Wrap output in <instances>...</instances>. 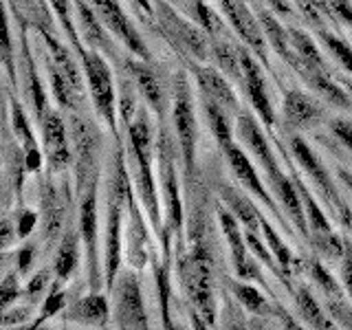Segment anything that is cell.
<instances>
[{
    "instance_id": "cell-43",
    "label": "cell",
    "mask_w": 352,
    "mask_h": 330,
    "mask_svg": "<svg viewBox=\"0 0 352 330\" xmlns=\"http://www.w3.org/2000/svg\"><path fill=\"white\" fill-rule=\"evenodd\" d=\"M53 275H55V271H51V269H40V271L29 280L27 289H25V297H27V302H29V304H36V302L40 300V297L51 289Z\"/></svg>"
},
{
    "instance_id": "cell-28",
    "label": "cell",
    "mask_w": 352,
    "mask_h": 330,
    "mask_svg": "<svg viewBox=\"0 0 352 330\" xmlns=\"http://www.w3.org/2000/svg\"><path fill=\"white\" fill-rule=\"evenodd\" d=\"M302 77V80L313 88L315 93H319L324 99H328L330 104H335L344 110H352V97L346 88H341L335 80L333 75L328 71H322V69H304L297 73Z\"/></svg>"
},
{
    "instance_id": "cell-39",
    "label": "cell",
    "mask_w": 352,
    "mask_h": 330,
    "mask_svg": "<svg viewBox=\"0 0 352 330\" xmlns=\"http://www.w3.org/2000/svg\"><path fill=\"white\" fill-rule=\"evenodd\" d=\"M64 284L62 280H55L51 284V289L47 293V297H44V304H42V311L38 315L36 322L31 324V328H38L42 326L44 322H47L49 317H55L58 313H62L66 306H69V302H66V291H64Z\"/></svg>"
},
{
    "instance_id": "cell-16",
    "label": "cell",
    "mask_w": 352,
    "mask_h": 330,
    "mask_svg": "<svg viewBox=\"0 0 352 330\" xmlns=\"http://www.w3.org/2000/svg\"><path fill=\"white\" fill-rule=\"evenodd\" d=\"M240 53V64H242V75H245V84H242V91L247 93L249 102L253 106V110L258 113V117L264 121V126L269 130L275 126V113L271 108V102L267 97V82H264V71H262V62H258L253 58V53L247 44L238 47Z\"/></svg>"
},
{
    "instance_id": "cell-33",
    "label": "cell",
    "mask_w": 352,
    "mask_h": 330,
    "mask_svg": "<svg viewBox=\"0 0 352 330\" xmlns=\"http://www.w3.org/2000/svg\"><path fill=\"white\" fill-rule=\"evenodd\" d=\"M201 99H203V110L207 115L209 128H212V135L216 137L218 148H220V152H227L231 146H234V135H231V124H229L227 110L209 97L201 95Z\"/></svg>"
},
{
    "instance_id": "cell-7",
    "label": "cell",
    "mask_w": 352,
    "mask_h": 330,
    "mask_svg": "<svg viewBox=\"0 0 352 330\" xmlns=\"http://www.w3.org/2000/svg\"><path fill=\"white\" fill-rule=\"evenodd\" d=\"M154 16L159 20L163 36L168 38L176 53L185 55V58H192L196 62H207L212 58L214 40H209L190 20L176 14L165 0H154Z\"/></svg>"
},
{
    "instance_id": "cell-30",
    "label": "cell",
    "mask_w": 352,
    "mask_h": 330,
    "mask_svg": "<svg viewBox=\"0 0 352 330\" xmlns=\"http://www.w3.org/2000/svg\"><path fill=\"white\" fill-rule=\"evenodd\" d=\"M220 201H223L234 216L240 220L242 229H251V231H262L260 227V209L253 205L249 196H245L240 190L231 185H220Z\"/></svg>"
},
{
    "instance_id": "cell-38",
    "label": "cell",
    "mask_w": 352,
    "mask_h": 330,
    "mask_svg": "<svg viewBox=\"0 0 352 330\" xmlns=\"http://www.w3.org/2000/svg\"><path fill=\"white\" fill-rule=\"evenodd\" d=\"M152 264H154V278H157V293H159V306H161V319L165 328H172L170 322V260H159L157 253L152 251Z\"/></svg>"
},
{
    "instance_id": "cell-5",
    "label": "cell",
    "mask_w": 352,
    "mask_h": 330,
    "mask_svg": "<svg viewBox=\"0 0 352 330\" xmlns=\"http://www.w3.org/2000/svg\"><path fill=\"white\" fill-rule=\"evenodd\" d=\"M174 99H172V121L176 132V143H179V154L183 161V174L187 185L194 181L196 168V117H194V102L187 73L174 75Z\"/></svg>"
},
{
    "instance_id": "cell-1",
    "label": "cell",
    "mask_w": 352,
    "mask_h": 330,
    "mask_svg": "<svg viewBox=\"0 0 352 330\" xmlns=\"http://www.w3.org/2000/svg\"><path fill=\"white\" fill-rule=\"evenodd\" d=\"M128 141L132 150V174H135V192L150 218L154 234L163 240L165 225L161 223V207H159V185L154 181V141H152V126L148 110L137 108L135 117L130 119Z\"/></svg>"
},
{
    "instance_id": "cell-15",
    "label": "cell",
    "mask_w": 352,
    "mask_h": 330,
    "mask_svg": "<svg viewBox=\"0 0 352 330\" xmlns=\"http://www.w3.org/2000/svg\"><path fill=\"white\" fill-rule=\"evenodd\" d=\"M42 128V152L49 163V172L60 174L71 165L73 150L69 146V128L58 110H49L40 121Z\"/></svg>"
},
{
    "instance_id": "cell-9",
    "label": "cell",
    "mask_w": 352,
    "mask_h": 330,
    "mask_svg": "<svg viewBox=\"0 0 352 330\" xmlns=\"http://www.w3.org/2000/svg\"><path fill=\"white\" fill-rule=\"evenodd\" d=\"M113 324L117 328H150L146 306L141 297V284L137 269L119 271L113 286Z\"/></svg>"
},
{
    "instance_id": "cell-23",
    "label": "cell",
    "mask_w": 352,
    "mask_h": 330,
    "mask_svg": "<svg viewBox=\"0 0 352 330\" xmlns=\"http://www.w3.org/2000/svg\"><path fill=\"white\" fill-rule=\"evenodd\" d=\"M124 66H126L128 75L132 77V82H135L137 91L143 95V99H146V104L150 106V110L157 113L159 121L163 124V121H165V97H163V88L159 84V77H157V73L152 71L150 62L126 58Z\"/></svg>"
},
{
    "instance_id": "cell-3",
    "label": "cell",
    "mask_w": 352,
    "mask_h": 330,
    "mask_svg": "<svg viewBox=\"0 0 352 330\" xmlns=\"http://www.w3.org/2000/svg\"><path fill=\"white\" fill-rule=\"evenodd\" d=\"M132 183L128 181L124 150L121 146L115 154V172L108 187L106 203V238H104V280L106 289L113 291L115 280L121 271V258H124V236H121V218H124V203L128 201V190Z\"/></svg>"
},
{
    "instance_id": "cell-8",
    "label": "cell",
    "mask_w": 352,
    "mask_h": 330,
    "mask_svg": "<svg viewBox=\"0 0 352 330\" xmlns=\"http://www.w3.org/2000/svg\"><path fill=\"white\" fill-rule=\"evenodd\" d=\"M82 71L88 84V93H91L93 106L97 110V115L106 121V126L113 130V135L119 141V130H117V93L113 84V73L106 60L99 55L97 49L84 47L80 53Z\"/></svg>"
},
{
    "instance_id": "cell-53",
    "label": "cell",
    "mask_w": 352,
    "mask_h": 330,
    "mask_svg": "<svg viewBox=\"0 0 352 330\" xmlns=\"http://www.w3.org/2000/svg\"><path fill=\"white\" fill-rule=\"evenodd\" d=\"M337 174H339V181H344V183H346V187L352 192V170L339 168V170H337Z\"/></svg>"
},
{
    "instance_id": "cell-11",
    "label": "cell",
    "mask_w": 352,
    "mask_h": 330,
    "mask_svg": "<svg viewBox=\"0 0 352 330\" xmlns=\"http://www.w3.org/2000/svg\"><path fill=\"white\" fill-rule=\"evenodd\" d=\"M97 185H93L80 198V218H77V225H80L82 231L86 273H88V286H91V291H102L106 284L104 271L99 267V251H97Z\"/></svg>"
},
{
    "instance_id": "cell-31",
    "label": "cell",
    "mask_w": 352,
    "mask_h": 330,
    "mask_svg": "<svg viewBox=\"0 0 352 330\" xmlns=\"http://www.w3.org/2000/svg\"><path fill=\"white\" fill-rule=\"evenodd\" d=\"M22 60H25V73H27V93L31 99V106H33V115H36L38 124H40L51 108L47 104V95H44V88L38 80L36 64H33L29 44H27V20H22Z\"/></svg>"
},
{
    "instance_id": "cell-10",
    "label": "cell",
    "mask_w": 352,
    "mask_h": 330,
    "mask_svg": "<svg viewBox=\"0 0 352 330\" xmlns=\"http://www.w3.org/2000/svg\"><path fill=\"white\" fill-rule=\"evenodd\" d=\"M218 220H220V229H223V236L229 245L231 251V264H234V271L238 278L242 280H249V282H258L260 286L267 289V282H264L262 273L258 269V258L253 256L249 245H247V238H245V231H242L240 220L234 216V212L227 207H218ZM269 291V289H267Z\"/></svg>"
},
{
    "instance_id": "cell-47",
    "label": "cell",
    "mask_w": 352,
    "mask_h": 330,
    "mask_svg": "<svg viewBox=\"0 0 352 330\" xmlns=\"http://www.w3.org/2000/svg\"><path fill=\"white\" fill-rule=\"evenodd\" d=\"M38 225V214L31 212V209L22 207L18 216H16V231H18V238H29L33 227Z\"/></svg>"
},
{
    "instance_id": "cell-17",
    "label": "cell",
    "mask_w": 352,
    "mask_h": 330,
    "mask_svg": "<svg viewBox=\"0 0 352 330\" xmlns=\"http://www.w3.org/2000/svg\"><path fill=\"white\" fill-rule=\"evenodd\" d=\"M51 174L42 179L40 183V216H42V242L44 247H51L55 238L62 236L60 231L64 227L66 218V198H69V183L64 181L62 192L51 181Z\"/></svg>"
},
{
    "instance_id": "cell-42",
    "label": "cell",
    "mask_w": 352,
    "mask_h": 330,
    "mask_svg": "<svg viewBox=\"0 0 352 330\" xmlns=\"http://www.w3.org/2000/svg\"><path fill=\"white\" fill-rule=\"evenodd\" d=\"M293 5L297 7V11L302 14V18L315 31L317 29H324L328 25L326 20H333V18H330V14H328V9L324 7L322 0H293Z\"/></svg>"
},
{
    "instance_id": "cell-6",
    "label": "cell",
    "mask_w": 352,
    "mask_h": 330,
    "mask_svg": "<svg viewBox=\"0 0 352 330\" xmlns=\"http://www.w3.org/2000/svg\"><path fill=\"white\" fill-rule=\"evenodd\" d=\"M69 128L73 137L75 198H80L99 183V135L84 117L69 110Z\"/></svg>"
},
{
    "instance_id": "cell-18",
    "label": "cell",
    "mask_w": 352,
    "mask_h": 330,
    "mask_svg": "<svg viewBox=\"0 0 352 330\" xmlns=\"http://www.w3.org/2000/svg\"><path fill=\"white\" fill-rule=\"evenodd\" d=\"M236 132H238V139L242 141V146H247L249 152L253 154V159L260 163L264 176H267V181L271 183L275 179H280V176L284 174V170L280 168L278 159H275V154L269 146L267 137H264L260 124L256 121V117L249 115V113H238Z\"/></svg>"
},
{
    "instance_id": "cell-34",
    "label": "cell",
    "mask_w": 352,
    "mask_h": 330,
    "mask_svg": "<svg viewBox=\"0 0 352 330\" xmlns=\"http://www.w3.org/2000/svg\"><path fill=\"white\" fill-rule=\"evenodd\" d=\"M295 295V308H297V313H300V319L306 324V326H311V328H335L337 324L330 322V317H326V313L322 311V306L317 304V300L313 297V293L308 291V289H297L293 291Z\"/></svg>"
},
{
    "instance_id": "cell-26",
    "label": "cell",
    "mask_w": 352,
    "mask_h": 330,
    "mask_svg": "<svg viewBox=\"0 0 352 330\" xmlns=\"http://www.w3.org/2000/svg\"><path fill=\"white\" fill-rule=\"evenodd\" d=\"M82 231L80 225H73L69 223L62 231V238H60V245H58V256H55V280H62L66 282L75 273L77 264H80V256H82Z\"/></svg>"
},
{
    "instance_id": "cell-49",
    "label": "cell",
    "mask_w": 352,
    "mask_h": 330,
    "mask_svg": "<svg viewBox=\"0 0 352 330\" xmlns=\"http://www.w3.org/2000/svg\"><path fill=\"white\" fill-rule=\"evenodd\" d=\"M36 258V245L33 242H27L25 247L18 249V256H16V271L20 275H27L31 269V262Z\"/></svg>"
},
{
    "instance_id": "cell-19",
    "label": "cell",
    "mask_w": 352,
    "mask_h": 330,
    "mask_svg": "<svg viewBox=\"0 0 352 330\" xmlns=\"http://www.w3.org/2000/svg\"><path fill=\"white\" fill-rule=\"evenodd\" d=\"M225 154V159H227V163L231 165V170H234V174H236V179L240 181V185L245 187V190H249V194L251 196H256L258 201L262 203V205H267V209L269 212L280 220V225L289 231L291 234V229H289V223H286V218H284V214H282V209L275 205V201H273V196L267 192V187H264V183H262V179H260V174H258V170L253 168V163H251V159L245 154V150H242L240 146H231L227 152H223Z\"/></svg>"
},
{
    "instance_id": "cell-46",
    "label": "cell",
    "mask_w": 352,
    "mask_h": 330,
    "mask_svg": "<svg viewBox=\"0 0 352 330\" xmlns=\"http://www.w3.org/2000/svg\"><path fill=\"white\" fill-rule=\"evenodd\" d=\"M324 7L328 9L330 18H339L341 22L352 27V0H328Z\"/></svg>"
},
{
    "instance_id": "cell-37",
    "label": "cell",
    "mask_w": 352,
    "mask_h": 330,
    "mask_svg": "<svg viewBox=\"0 0 352 330\" xmlns=\"http://www.w3.org/2000/svg\"><path fill=\"white\" fill-rule=\"evenodd\" d=\"M260 227H262V236H264V240H267V245H269V249H271V253H273V258L278 260V264H280V269L289 275H291L297 271L295 267H297V260H295V256H293V251L284 245V240L275 234V229L271 227V223L267 218H264L262 214H260Z\"/></svg>"
},
{
    "instance_id": "cell-21",
    "label": "cell",
    "mask_w": 352,
    "mask_h": 330,
    "mask_svg": "<svg viewBox=\"0 0 352 330\" xmlns=\"http://www.w3.org/2000/svg\"><path fill=\"white\" fill-rule=\"evenodd\" d=\"M185 66L196 75V82H198V88H201L203 97L214 99V102L223 106L227 113H238L240 104H238L234 88H231V84L227 82V75H220V71L212 69V66L196 64L190 58H185Z\"/></svg>"
},
{
    "instance_id": "cell-45",
    "label": "cell",
    "mask_w": 352,
    "mask_h": 330,
    "mask_svg": "<svg viewBox=\"0 0 352 330\" xmlns=\"http://www.w3.org/2000/svg\"><path fill=\"white\" fill-rule=\"evenodd\" d=\"M29 317H31V304L27 306H9L5 308V313H3V328H14V326H22L25 322H29Z\"/></svg>"
},
{
    "instance_id": "cell-50",
    "label": "cell",
    "mask_w": 352,
    "mask_h": 330,
    "mask_svg": "<svg viewBox=\"0 0 352 330\" xmlns=\"http://www.w3.org/2000/svg\"><path fill=\"white\" fill-rule=\"evenodd\" d=\"M344 242H346V238H344ZM339 262H341V280H344V289L352 300V251L348 245L344 251V258H341Z\"/></svg>"
},
{
    "instance_id": "cell-40",
    "label": "cell",
    "mask_w": 352,
    "mask_h": 330,
    "mask_svg": "<svg viewBox=\"0 0 352 330\" xmlns=\"http://www.w3.org/2000/svg\"><path fill=\"white\" fill-rule=\"evenodd\" d=\"M315 33H317V38L326 44V49L339 60V64L344 66V69L352 75V47H350V44L344 38L335 36L333 31H328L326 27L324 29H317Z\"/></svg>"
},
{
    "instance_id": "cell-29",
    "label": "cell",
    "mask_w": 352,
    "mask_h": 330,
    "mask_svg": "<svg viewBox=\"0 0 352 330\" xmlns=\"http://www.w3.org/2000/svg\"><path fill=\"white\" fill-rule=\"evenodd\" d=\"M75 11H77V22H80V33L82 40L86 42V47L91 49H102V51H110L108 42H106V27L104 22L99 20L97 11L93 5H88V0H73Z\"/></svg>"
},
{
    "instance_id": "cell-41",
    "label": "cell",
    "mask_w": 352,
    "mask_h": 330,
    "mask_svg": "<svg viewBox=\"0 0 352 330\" xmlns=\"http://www.w3.org/2000/svg\"><path fill=\"white\" fill-rule=\"evenodd\" d=\"M49 7H51V11L55 14V18L60 20V27H62V31L66 33V38H69V42L75 47V51L80 53V51L84 49V44L80 42V36H77V31H75V27H73L69 0H49Z\"/></svg>"
},
{
    "instance_id": "cell-52",
    "label": "cell",
    "mask_w": 352,
    "mask_h": 330,
    "mask_svg": "<svg viewBox=\"0 0 352 330\" xmlns=\"http://www.w3.org/2000/svg\"><path fill=\"white\" fill-rule=\"evenodd\" d=\"M271 11H275L278 16H291V0H267Z\"/></svg>"
},
{
    "instance_id": "cell-51",
    "label": "cell",
    "mask_w": 352,
    "mask_h": 330,
    "mask_svg": "<svg viewBox=\"0 0 352 330\" xmlns=\"http://www.w3.org/2000/svg\"><path fill=\"white\" fill-rule=\"evenodd\" d=\"M14 238H18V231H16L14 223H11V216L7 214V218L3 220V249H9Z\"/></svg>"
},
{
    "instance_id": "cell-20",
    "label": "cell",
    "mask_w": 352,
    "mask_h": 330,
    "mask_svg": "<svg viewBox=\"0 0 352 330\" xmlns=\"http://www.w3.org/2000/svg\"><path fill=\"white\" fill-rule=\"evenodd\" d=\"M139 196L135 192V185L128 190V225H126V251H128V262L132 269H143L152 256L150 247V231L146 220H143V212L139 207Z\"/></svg>"
},
{
    "instance_id": "cell-54",
    "label": "cell",
    "mask_w": 352,
    "mask_h": 330,
    "mask_svg": "<svg viewBox=\"0 0 352 330\" xmlns=\"http://www.w3.org/2000/svg\"><path fill=\"white\" fill-rule=\"evenodd\" d=\"M132 3H135L139 9H143V11H146V14L148 16H152L154 14V7H152V3H150V0H132Z\"/></svg>"
},
{
    "instance_id": "cell-25",
    "label": "cell",
    "mask_w": 352,
    "mask_h": 330,
    "mask_svg": "<svg viewBox=\"0 0 352 330\" xmlns=\"http://www.w3.org/2000/svg\"><path fill=\"white\" fill-rule=\"evenodd\" d=\"M282 113L286 126L293 130H306L317 126L324 119V110L313 97H308L302 91H289L284 95Z\"/></svg>"
},
{
    "instance_id": "cell-55",
    "label": "cell",
    "mask_w": 352,
    "mask_h": 330,
    "mask_svg": "<svg viewBox=\"0 0 352 330\" xmlns=\"http://www.w3.org/2000/svg\"><path fill=\"white\" fill-rule=\"evenodd\" d=\"M339 80H341V84H344V88H346V91L350 93V97H352V80H350V77H339Z\"/></svg>"
},
{
    "instance_id": "cell-2",
    "label": "cell",
    "mask_w": 352,
    "mask_h": 330,
    "mask_svg": "<svg viewBox=\"0 0 352 330\" xmlns=\"http://www.w3.org/2000/svg\"><path fill=\"white\" fill-rule=\"evenodd\" d=\"M192 247L181 249V253L176 256L179 262V280L183 284V289L190 297L192 306L198 313L203 315V319L209 324V328L216 326V297H214V275H212V258L203 245L201 234H192Z\"/></svg>"
},
{
    "instance_id": "cell-22",
    "label": "cell",
    "mask_w": 352,
    "mask_h": 330,
    "mask_svg": "<svg viewBox=\"0 0 352 330\" xmlns=\"http://www.w3.org/2000/svg\"><path fill=\"white\" fill-rule=\"evenodd\" d=\"M64 319L71 324L80 326H93V328H106L113 322V313H110L108 297L99 291H91L88 295L75 300L64 308Z\"/></svg>"
},
{
    "instance_id": "cell-12",
    "label": "cell",
    "mask_w": 352,
    "mask_h": 330,
    "mask_svg": "<svg viewBox=\"0 0 352 330\" xmlns=\"http://www.w3.org/2000/svg\"><path fill=\"white\" fill-rule=\"evenodd\" d=\"M220 9H223L229 25L236 29L238 38L245 42L247 47L256 53V58L271 71L269 55H267V36H264L258 16H253L251 9L242 3V0H220Z\"/></svg>"
},
{
    "instance_id": "cell-36",
    "label": "cell",
    "mask_w": 352,
    "mask_h": 330,
    "mask_svg": "<svg viewBox=\"0 0 352 330\" xmlns=\"http://www.w3.org/2000/svg\"><path fill=\"white\" fill-rule=\"evenodd\" d=\"M212 58L218 62V69L223 71L229 77V80H234L242 88V84H245V75H242V64H240L238 47H234V44L227 42V40L214 38Z\"/></svg>"
},
{
    "instance_id": "cell-32",
    "label": "cell",
    "mask_w": 352,
    "mask_h": 330,
    "mask_svg": "<svg viewBox=\"0 0 352 330\" xmlns=\"http://www.w3.org/2000/svg\"><path fill=\"white\" fill-rule=\"evenodd\" d=\"M227 289L234 293L236 302L245 308V311H249L251 315L256 317H273V304L275 302H269L267 297H264L256 286H253V282L249 280H231L227 278Z\"/></svg>"
},
{
    "instance_id": "cell-44",
    "label": "cell",
    "mask_w": 352,
    "mask_h": 330,
    "mask_svg": "<svg viewBox=\"0 0 352 330\" xmlns=\"http://www.w3.org/2000/svg\"><path fill=\"white\" fill-rule=\"evenodd\" d=\"M18 271L16 269H11L5 278H3V308H9V306H14L18 300H20V280H18Z\"/></svg>"
},
{
    "instance_id": "cell-48",
    "label": "cell",
    "mask_w": 352,
    "mask_h": 330,
    "mask_svg": "<svg viewBox=\"0 0 352 330\" xmlns=\"http://www.w3.org/2000/svg\"><path fill=\"white\" fill-rule=\"evenodd\" d=\"M330 130H333V135L352 152V121L333 119V121H330Z\"/></svg>"
},
{
    "instance_id": "cell-14",
    "label": "cell",
    "mask_w": 352,
    "mask_h": 330,
    "mask_svg": "<svg viewBox=\"0 0 352 330\" xmlns=\"http://www.w3.org/2000/svg\"><path fill=\"white\" fill-rule=\"evenodd\" d=\"M91 5L95 7L99 20L104 22V27L108 31H113L115 36L126 44V49L137 55L139 60L152 62V53L146 47V42L139 36V31L135 29V25L130 22V18L126 16V11L121 9V5L117 0H91Z\"/></svg>"
},
{
    "instance_id": "cell-24",
    "label": "cell",
    "mask_w": 352,
    "mask_h": 330,
    "mask_svg": "<svg viewBox=\"0 0 352 330\" xmlns=\"http://www.w3.org/2000/svg\"><path fill=\"white\" fill-rule=\"evenodd\" d=\"M9 121H11V130H14L18 143L22 146V150H25L27 172H40L44 152L40 150L36 135H33V128L29 126V119L14 93H9Z\"/></svg>"
},
{
    "instance_id": "cell-35",
    "label": "cell",
    "mask_w": 352,
    "mask_h": 330,
    "mask_svg": "<svg viewBox=\"0 0 352 330\" xmlns=\"http://www.w3.org/2000/svg\"><path fill=\"white\" fill-rule=\"evenodd\" d=\"M289 33H291L293 49L297 53V58H300V69H297V73H300L304 66H306V69H322V71H328L326 64H324L322 53H319L317 44H315V40L308 36L306 31L297 29V27H289Z\"/></svg>"
},
{
    "instance_id": "cell-27",
    "label": "cell",
    "mask_w": 352,
    "mask_h": 330,
    "mask_svg": "<svg viewBox=\"0 0 352 330\" xmlns=\"http://www.w3.org/2000/svg\"><path fill=\"white\" fill-rule=\"evenodd\" d=\"M258 20L262 25L264 36H267V42L271 44V49L297 73V69H300V58H297V53H295L293 44H291L289 29H284V25L273 16L271 9H260L258 11Z\"/></svg>"
},
{
    "instance_id": "cell-4",
    "label": "cell",
    "mask_w": 352,
    "mask_h": 330,
    "mask_svg": "<svg viewBox=\"0 0 352 330\" xmlns=\"http://www.w3.org/2000/svg\"><path fill=\"white\" fill-rule=\"evenodd\" d=\"M157 139V170H159V187L165 198V231L161 240V256L172 258L170 240L174 238L176 245L183 247V203L179 192V176H176V148L165 126H159Z\"/></svg>"
},
{
    "instance_id": "cell-13",
    "label": "cell",
    "mask_w": 352,
    "mask_h": 330,
    "mask_svg": "<svg viewBox=\"0 0 352 330\" xmlns=\"http://www.w3.org/2000/svg\"><path fill=\"white\" fill-rule=\"evenodd\" d=\"M289 150L293 154L295 163H300V168L306 172L308 179L313 181V185L317 187V192L322 194V198L328 203V207L333 209V214H337L341 203H344V198L339 196L337 187H335V181L330 179V174L326 172L322 159L317 157V154L313 152V148L308 146V143L300 135H293L291 137Z\"/></svg>"
}]
</instances>
